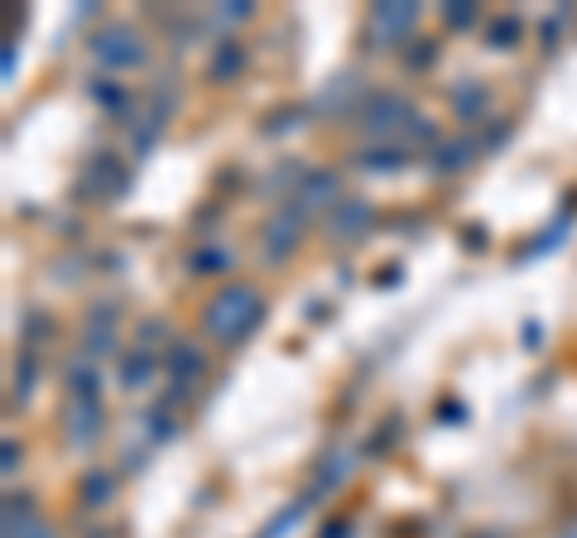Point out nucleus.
I'll use <instances>...</instances> for the list:
<instances>
[{"instance_id":"obj_11","label":"nucleus","mask_w":577,"mask_h":538,"mask_svg":"<svg viewBox=\"0 0 577 538\" xmlns=\"http://www.w3.org/2000/svg\"><path fill=\"white\" fill-rule=\"evenodd\" d=\"M332 192H337V178H332V174H313V178L304 183V192H298V202H304L308 212H313V207L332 202Z\"/></svg>"},{"instance_id":"obj_13","label":"nucleus","mask_w":577,"mask_h":538,"mask_svg":"<svg viewBox=\"0 0 577 538\" xmlns=\"http://www.w3.org/2000/svg\"><path fill=\"white\" fill-rule=\"evenodd\" d=\"M356 222H370V207H366V202H346L342 212H337V231H342V236H346V231H352Z\"/></svg>"},{"instance_id":"obj_14","label":"nucleus","mask_w":577,"mask_h":538,"mask_svg":"<svg viewBox=\"0 0 577 538\" xmlns=\"http://www.w3.org/2000/svg\"><path fill=\"white\" fill-rule=\"evenodd\" d=\"M87 495H96V500L111 495V476H102V481H96V476H87Z\"/></svg>"},{"instance_id":"obj_16","label":"nucleus","mask_w":577,"mask_h":538,"mask_svg":"<svg viewBox=\"0 0 577 538\" xmlns=\"http://www.w3.org/2000/svg\"><path fill=\"white\" fill-rule=\"evenodd\" d=\"M246 15H250V5H240V0H232V5L222 10V20H226V24H232V20H246Z\"/></svg>"},{"instance_id":"obj_1","label":"nucleus","mask_w":577,"mask_h":538,"mask_svg":"<svg viewBox=\"0 0 577 538\" xmlns=\"http://www.w3.org/2000/svg\"><path fill=\"white\" fill-rule=\"evenodd\" d=\"M102 433V381H96L92 361L78 356L68 365V443L92 447Z\"/></svg>"},{"instance_id":"obj_7","label":"nucleus","mask_w":577,"mask_h":538,"mask_svg":"<svg viewBox=\"0 0 577 538\" xmlns=\"http://www.w3.org/2000/svg\"><path fill=\"white\" fill-rule=\"evenodd\" d=\"M87 351H82V356H106V351H111V341H116V313L111 308H96L92 317H87Z\"/></svg>"},{"instance_id":"obj_15","label":"nucleus","mask_w":577,"mask_h":538,"mask_svg":"<svg viewBox=\"0 0 577 538\" xmlns=\"http://www.w3.org/2000/svg\"><path fill=\"white\" fill-rule=\"evenodd\" d=\"M510 34H515V20H501L496 30H491V39H496V48H510V44H505V39H510Z\"/></svg>"},{"instance_id":"obj_17","label":"nucleus","mask_w":577,"mask_h":538,"mask_svg":"<svg viewBox=\"0 0 577 538\" xmlns=\"http://www.w3.org/2000/svg\"><path fill=\"white\" fill-rule=\"evenodd\" d=\"M476 15V10H467V5H457V10H448V20L452 24H467V20H472Z\"/></svg>"},{"instance_id":"obj_9","label":"nucleus","mask_w":577,"mask_h":538,"mask_svg":"<svg viewBox=\"0 0 577 538\" xmlns=\"http://www.w3.org/2000/svg\"><path fill=\"white\" fill-rule=\"evenodd\" d=\"M120 381H126V389H140L154 381V356L150 351H136V356H126V365H120Z\"/></svg>"},{"instance_id":"obj_5","label":"nucleus","mask_w":577,"mask_h":538,"mask_svg":"<svg viewBox=\"0 0 577 538\" xmlns=\"http://www.w3.org/2000/svg\"><path fill=\"white\" fill-rule=\"evenodd\" d=\"M404 116H409V102H400V96H390V92H376L366 106H361V126L370 134H390Z\"/></svg>"},{"instance_id":"obj_4","label":"nucleus","mask_w":577,"mask_h":538,"mask_svg":"<svg viewBox=\"0 0 577 538\" xmlns=\"http://www.w3.org/2000/svg\"><path fill=\"white\" fill-rule=\"evenodd\" d=\"M304 217H308V207H304V202L280 207V212L270 217V226H264V260H284V255L298 246V231H304Z\"/></svg>"},{"instance_id":"obj_12","label":"nucleus","mask_w":577,"mask_h":538,"mask_svg":"<svg viewBox=\"0 0 577 538\" xmlns=\"http://www.w3.org/2000/svg\"><path fill=\"white\" fill-rule=\"evenodd\" d=\"M240 58H246V54H240L236 44H222V48H216V58H212V78L226 82V78H232V72L240 68Z\"/></svg>"},{"instance_id":"obj_6","label":"nucleus","mask_w":577,"mask_h":538,"mask_svg":"<svg viewBox=\"0 0 577 538\" xmlns=\"http://www.w3.org/2000/svg\"><path fill=\"white\" fill-rule=\"evenodd\" d=\"M5 538H54V529H48L24 500H10L5 505Z\"/></svg>"},{"instance_id":"obj_10","label":"nucleus","mask_w":577,"mask_h":538,"mask_svg":"<svg viewBox=\"0 0 577 538\" xmlns=\"http://www.w3.org/2000/svg\"><path fill=\"white\" fill-rule=\"evenodd\" d=\"M472 154H476L472 140H457V144H448V150L438 144V164H433V168H438V174H457V168L472 164Z\"/></svg>"},{"instance_id":"obj_8","label":"nucleus","mask_w":577,"mask_h":538,"mask_svg":"<svg viewBox=\"0 0 577 538\" xmlns=\"http://www.w3.org/2000/svg\"><path fill=\"white\" fill-rule=\"evenodd\" d=\"M414 20H419L414 5H376L370 10V30H380V34H404Z\"/></svg>"},{"instance_id":"obj_3","label":"nucleus","mask_w":577,"mask_h":538,"mask_svg":"<svg viewBox=\"0 0 577 538\" xmlns=\"http://www.w3.org/2000/svg\"><path fill=\"white\" fill-rule=\"evenodd\" d=\"M92 58L102 68H140L144 44H140L136 30H126V24H106V30L92 39Z\"/></svg>"},{"instance_id":"obj_2","label":"nucleus","mask_w":577,"mask_h":538,"mask_svg":"<svg viewBox=\"0 0 577 538\" xmlns=\"http://www.w3.org/2000/svg\"><path fill=\"white\" fill-rule=\"evenodd\" d=\"M256 323H260V293L246 284H226L202 313V332L216 341H240Z\"/></svg>"}]
</instances>
